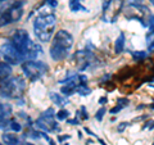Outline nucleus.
I'll list each match as a JSON object with an SVG mask.
<instances>
[{"label": "nucleus", "instance_id": "nucleus-1", "mask_svg": "<svg viewBox=\"0 0 154 145\" xmlns=\"http://www.w3.org/2000/svg\"><path fill=\"white\" fill-rule=\"evenodd\" d=\"M11 42L25 57L26 60H35L38 57V54H41V51H42L41 46L35 44L31 40L30 33L26 30H22V28L16 30L13 32V35L11 37Z\"/></svg>", "mask_w": 154, "mask_h": 145}, {"label": "nucleus", "instance_id": "nucleus-2", "mask_svg": "<svg viewBox=\"0 0 154 145\" xmlns=\"http://www.w3.org/2000/svg\"><path fill=\"white\" fill-rule=\"evenodd\" d=\"M33 33L40 42L50 41L54 36L57 26V16L54 13L41 12L33 19Z\"/></svg>", "mask_w": 154, "mask_h": 145}, {"label": "nucleus", "instance_id": "nucleus-3", "mask_svg": "<svg viewBox=\"0 0 154 145\" xmlns=\"http://www.w3.org/2000/svg\"><path fill=\"white\" fill-rule=\"evenodd\" d=\"M27 89V82L21 76H9L0 80V96L4 99H22Z\"/></svg>", "mask_w": 154, "mask_h": 145}, {"label": "nucleus", "instance_id": "nucleus-4", "mask_svg": "<svg viewBox=\"0 0 154 145\" xmlns=\"http://www.w3.org/2000/svg\"><path fill=\"white\" fill-rule=\"evenodd\" d=\"M21 67L25 77L31 82H36L49 72V66L42 60H25Z\"/></svg>", "mask_w": 154, "mask_h": 145}, {"label": "nucleus", "instance_id": "nucleus-5", "mask_svg": "<svg viewBox=\"0 0 154 145\" xmlns=\"http://www.w3.org/2000/svg\"><path fill=\"white\" fill-rule=\"evenodd\" d=\"M35 125L37 128L45 132H59V125L55 121V110L53 108H48L45 112H42L36 121Z\"/></svg>", "mask_w": 154, "mask_h": 145}, {"label": "nucleus", "instance_id": "nucleus-6", "mask_svg": "<svg viewBox=\"0 0 154 145\" xmlns=\"http://www.w3.org/2000/svg\"><path fill=\"white\" fill-rule=\"evenodd\" d=\"M0 55L4 58V62H7V63L11 66L22 64L23 62L26 60L25 57L16 49V46H14L11 41L4 42V44L0 46Z\"/></svg>", "mask_w": 154, "mask_h": 145}, {"label": "nucleus", "instance_id": "nucleus-7", "mask_svg": "<svg viewBox=\"0 0 154 145\" xmlns=\"http://www.w3.org/2000/svg\"><path fill=\"white\" fill-rule=\"evenodd\" d=\"M51 44L71 50L72 46H73V36H72L68 31L59 30V31H57V33L54 36H53V42Z\"/></svg>", "mask_w": 154, "mask_h": 145}, {"label": "nucleus", "instance_id": "nucleus-8", "mask_svg": "<svg viewBox=\"0 0 154 145\" xmlns=\"http://www.w3.org/2000/svg\"><path fill=\"white\" fill-rule=\"evenodd\" d=\"M12 116H13V108L11 104L8 103L0 104V130L9 128Z\"/></svg>", "mask_w": 154, "mask_h": 145}, {"label": "nucleus", "instance_id": "nucleus-9", "mask_svg": "<svg viewBox=\"0 0 154 145\" xmlns=\"http://www.w3.org/2000/svg\"><path fill=\"white\" fill-rule=\"evenodd\" d=\"M49 54H50V58L53 60L55 62H62L68 58L69 55V50L68 49H64V48H60L58 45H54L51 44L50 45V49H49Z\"/></svg>", "mask_w": 154, "mask_h": 145}, {"label": "nucleus", "instance_id": "nucleus-10", "mask_svg": "<svg viewBox=\"0 0 154 145\" xmlns=\"http://www.w3.org/2000/svg\"><path fill=\"white\" fill-rule=\"evenodd\" d=\"M2 140L5 145H25V139L18 136L17 132L13 134V132H4L2 135Z\"/></svg>", "mask_w": 154, "mask_h": 145}, {"label": "nucleus", "instance_id": "nucleus-11", "mask_svg": "<svg viewBox=\"0 0 154 145\" xmlns=\"http://www.w3.org/2000/svg\"><path fill=\"white\" fill-rule=\"evenodd\" d=\"M49 98H50V100L53 101V103H54L57 107H59V108H64L67 104H69V101H68V99H67L66 96L58 94V93H54V91H50L49 93Z\"/></svg>", "mask_w": 154, "mask_h": 145}, {"label": "nucleus", "instance_id": "nucleus-12", "mask_svg": "<svg viewBox=\"0 0 154 145\" xmlns=\"http://www.w3.org/2000/svg\"><path fill=\"white\" fill-rule=\"evenodd\" d=\"M77 85H79V82H77V81H72V82H68V84L62 85V88H60L62 95L66 96V98H68V96H72L73 94H76Z\"/></svg>", "mask_w": 154, "mask_h": 145}, {"label": "nucleus", "instance_id": "nucleus-13", "mask_svg": "<svg viewBox=\"0 0 154 145\" xmlns=\"http://www.w3.org/2000/svg\"><path fill=\"white\" fill-rule=\"evenodd\" d=\"M125 45H126V35L125 32H119L118 37L114 41V53L116 54H121L125 50Z\"/></svg>", "mask_w": 154, "mask_h": 145}, {"label": "nucleus", "instance_id": "nucleus-14", "mask_svg": "<svg viewBox=\"0 0 154 145\" xmlns=\"http://www.w3.org/2000/svg\"><path fill=\"white\" fill-rule=\"evenodd\" d=\"M69 11L77 13V12H89V9L81 4V0H68Z\"/></svg>", "mask_w": 154, "mask_h": 145}, {"label": "nucleus", "instance_id": "nucleus-15", "mask_svg": "<svg viewBox=\"0 0 154 145\" xmlns=\"http://www.w3.org/2000/svg\"><path fill=\"white\" fill-rule=\"evenodd\" d=\"M12 72L13 71L11 64H8L7 62H0V80L12 76Z\"/></svg>", "mask_w": 154, "mask_h": 145}, {"label": "nucleus", "instance_id": "nucleus-16", "mask_svg": "<svg viewBox=\"0 0 154 145\" xmlns=\"http://www.w3.org/2000/svg\"><path fill=\"white\" fill-rule=\"evenodd\" d=\"M130 54L132 55V59L134 62H141L144 59H146L148 57V53L145 50H139V51H134V50H128Z\"/></svg>", "mask_w": 154, "mask_h": 145}, {"label": "nucleus", "instance_id": "nucleus-17", "mask_svg": "<svg viewBox=\"0 0 154 145\" xmlns=\"http://www.w3.org/2000/svg\"><path fill=\"white\" fill-rule=\"evenodd\" d=\"M76 93L80 96H89L91 93H93V90H91L88 85H77Z\"/></svg>", "mask_w": 154, "mask_h": 145}, {"label": "nucleus", "instance_id": "nucleus-18", "mask_svg": "<svg viewBox=\"0 0 154 145\" xmlns=\"http://www.w3.org/2000/svg\"><path fill=\"white\" fill-rule=\"evenodd\" d=\"M69 112L67 109H64V108H60L58 112H55V118L58 119V121H66L67 118H69Z\"/></svg>", "mask_w": 154, "mask_h": 145}, {"label": "nucleus", "instance_id": "nucleus-19", "mask_svg": "<svg viewBox=\"0 0 154 145\" xmlns=\"http://www.w3.org/2000/svg\"><path fill=\"white\" fill-rule=\"evenodd\" d=\"M76 118L82 119V121H88L89 119V113H88V110H86L85 105H82V107L80 108V110H77L76 112Z\"/></svg>", "mask_w": 154, "mask_h": 145}, {"label": "nucleus", "instance_id": "nucleus-20", "mask_svg": "<svg viewBox=\"0 0 154 145\" xmlns=\"http://www.w3.org/2000/svg\"><path fill=\"white\" fill-rule=\"evenodd\" d=\"M9 128L12 130L13 132H21L22 131V125L18 122L17 119H14V118H12L11 119V123H9Z\"/></svg>", "mask_w": 154, "mask_h": 145}, {"label": "nucleus", "instance_id": "nucleus-21", "mask_svg": "<svg viewBox=\"0 0 154 145\" xmlns=\"http://www.w3.org/2000/svg\"><path fill=\"white\" fill-rule=\"evenodd\" d=\"M25 136H30L33 140H38V139H41V131H37V130L30 128L28 134H25Z\"/></svg>", "mask_w": 154, "mask_h": 145}, {"label": "nucleus", "instance_id": "nucleus-22", "mask_svg": "<svg viewBox=\"0 0 154 145\" xmlns=\"http://www.w3.org/2000/svg\"><path fill=\"white\" fill-rule=\"evenodd\" d=\"M107 113V109H105V107H102L100 109L96 110V113H95V118L99 121V122H102L103 118H104V114Z\"/></svg>", "mask_w": 154, "mask_h": 145}, {"label": "nucleus", "instance_id": "nucleus-23", "mask_svg": "<svg viewBox=\"0 0 154 145\" xmlns=\"http://www.w3.org/2000/svg\"><path fill=\"white\" fill-rule=\"evenodd\" d=\"M117 104L121 105V107L125 109L126 107H128V105H130V100L127 98H118L117 99Z\"/></svg>", "mask_w": 154, "mask_h": 145}, {"label": "nucleus", "instance_id": "nucleus-24", "mask_svg": "<svg viewBox=\"0 0 154 145\" xmlns=\"http://www.w3.org/2000/svg\"><path fill=\"white\" fill-rule=\"evenodd\" d=\"M130 125L131 123H128V122H121V123H118V126H117V131L118 134H123L125 132V130H126Z\"/></svg>", "mask_w": 154, "mask_h": 145}, {"label": "nucleus", "instance_id": "nucleus-25", "mask_svg": "<svg viewBox=\"0 0 154 145\" xmlns=\"http://www.w3.org/2000/svg\"><path fill=\"white\" fill-rule=\"evenodd\" d=\"M143 130H149V131L154 130V119H149V121H146V122L143 125Z\"/></svg>", "mask_w": 154, "mask_h": 145}, {"label": "nucleus", "instance_id": "nucleus-26", "mask_svg": "<svg viewBox=\"0 0 154 145\" xmlns=\"http://www.w3.org/2000/svg\"><path fill=\"white\" fill-rule=\"evenodd\" d=\"M122 109H123V108L121 107V105H118V104H117V105H114L113 108H110V109H109V114H112V116H114V114H118V113L121 112Z\"/></svg>", "mask_w": 154, "mask_h": 145}, {"label": "nucleus", "instance_id": "nucleus-27", "mask_svg": "<svg viewBox=\"0 0 154 145\" xmlns=\"http://www.w3.org/2000/svg\"><path fill=\"white\" fill-rule=\"evenodd\" d=\"M77 81H79V85H88L89 79L86 75H79V80Z\"/></svg>", "mask_w": 154, "mask_h": 145}, {"label": "nucleus", "instance_id": "nucleus-28", "mask_svg": "<svg viewBox=\"0 0 154 145\" xmlns=\"http://www.w3.org/2000/svg\"><path fill=\"white\" fill-rule=\"evenodd\" d=\"M44 3H45L49 8H51V9H55V8L58 7V0H45Z\"/></svg>", "mask_w": 154, "mask_h": 145}, {"label": "nucleus", "instance_id": "nucleus-29", "mask_svg": "<svg viewBox=\"0 0 154 145\" xmlns=\"http://www.w3.org/2000/svg\"><path fill=\"white\" fill-rule=\"evenodd\" d=\"M148 26H149V30H150L149 33H150V35H154V14L149 18V25Z\"/></svg>", "mask_w": 154, "mask_h": 145}, {"label": "nucleus", "instance_id": "nucleus-30", "mask_svg": "<svg viewBox=\"0 0 154 145\" xmlns=\"http://www.w3.org/2000/svg\"><path fill=\"white\" fill-rule=\"evenodd\" d=\"M66 121H67V123L72 125V126H77V125H80V119H79V118H72V119L67 118Z\"/></svg>", "mask_w": 154, "mask_h": 145}, {"label": "nucleus", "instance_id": "nucleus-31", "mask_svg": "<svg viewBox=\"0 0 154 145\" xmlns=\"http://www.w3.org/2000/svg\"><path fill=\"white\" fill-rule=\"evenodd\" d=\"M68 139H71V135H59V136H58V141L62 144L64 140H68Z\"/></svg>", "mask_w": 154, "mask_h": 145}, {"label": "nucleus", "instance_id": "nucleus-32", "mask_svg": "<svg viewBox=\"0 0 154 145\" xmlns=\"http://www.w3.org/2000/svg\"><path fill=\"white\" fill-rule=\"evenodd\" d=\"M149 118V114H144V116H139V117H135L134 118V122H139V121H144Z\"/></svg>", "mask_w": 154, "mask_h": 145}, {"label": "nucleus", "instance_id": "nucleus-33", "mask_svg": "<svg viewBox=\"0 0 154 145\" xmlns=\"http://www.w3.org/2000/svg\"><path fill=\"white\" fill-rule=\"evenodd\" d=\"M148 50L149 51H154V39L153 40H148Z\"/></svg>", "mask_w": 154, "mask_h": 145}, {"label": "nucleus", "instance_id": "nucleus-34", "mask_svg": "<svg viewBox=\"0 0 154 145\" xmlns=\"http://www.w3.org/2000/svg\"><path fill=\"white\" fill-rule=\"evenodd\" d=\"M84 131H85L86 134H88V135H90V136H93V137H95V139H96V137H98V135H96V134H94V132H93V131H91V130H90V128H88V127H85V128H84Z\"/></svg>", "mask_w": 154, "mask_h": 145}, {"label": "nucleus", "instance_id": "nucleus-35", "mask_svg": "<svg viewBox=\"0 0 154 145\" xmlns=\"http://www.w3.org/2000/svg\"><path fill=\"white\" fill-rule=\"evenodd\" d=\"M98 103H99L100 105H104V104H107V103H108V98H107V96H102V98L99 99V101H98Z\"/></svg>", "mask_w": 154, "mask_h": 145}, {"label": "nucleus", "instance_id": "nucleus-36", "mask_svg": "<svg viewBox=\"0 0 154 145\" xmlns=\"http://www.w3.org/2000/svg\"><path fill=\"white\" fill-rule=\"evenodd\" d=\"M144 0H128V4H143Z\"/></svg>", "mask_w": 154, "mask_h": 145}, {"label": "nucleus", "instance_id": "nucleus-37", "mask_svg": "<svg viewBox=\"0 0 154 145\" xmlns=\"http://www.w3.org/2000/svg\"><path fill=\"white\" fill-rule=\"evenodd\" d=\"M109 79H110V75H108V73H107V75H104V76H103V79H102V82H104L105 80H109Z\"/></svg>", "mask_w": 154, "mask_h": 145}, {"label": "nucleus", "instance_id": "nucleus-38", "mask_svg": "<svg viewBox=\"0 0 154 145\" xmlns=\"http://www.w3.org/2000/svg\"><path fill=\"white\" fill-rule=\"evenodd\" d=\"M96 140H98V141H99L100 144H102V145H108L107 143H105V141H104V140H103V139H100V137H96Z\"/></svg>", "mask_w": 154, "mask_h": 145}, {"label": "nucleus", "instance_id": "nucleus-39", "mask_svg": "<svg viewBox=\"0 0 154 145\" xmlns=\"http://www.w3.org/2000/svg\"><path fill=\"white\" fill-rule=\"evenodd\" d=\"M145 107H148V105H145V104H140V105H137V107H136V109H137V110H140V109H144Z\"/></svg>", "mask_w": 154, "mask_h": 145}, {"label": "nucleus", "instance_id": "nucleus-40", "mask_svg": "<svg viewBox=\"0 0 154 145\" xmlns=\"http://www.w3.org/2000/svg\"><path fill=\"white\" fill-rule=\"evenodd\" d=\"M48 143H49L50 145H57V144H55V141H54V140H51V139H50V140H49V141H48Z\"/></svg>", "mask_w": 154, "mask_h": 145}, {"label": "nucleus", "instance_id": "nucleus-41", "mask_svg": "<svg viewBox=\"0 0 154 145\" xmlns=\"http://www.w3.org/2000/svg\"><path fill=\"white\" fill-rule=\"evenodd\" d=\"M90 144H93V140H88L86 141V145H90Z\"/></svg>", "mask_w": 154, "mask_h": 145}, {"label": "nucleus", "instance_id": "nucleus-42", "mask_svg": "<svg viewBox=\"0 0 154 145\" xmlns=\"http://www.w3.org/2000/svg\"><path fill=\"white\" fill-rule=\"evenodd\" d=\"M149 108H150L152 110H154V103H153V104H150V105H149Z\"/></svg>", "mask_w": 154, "mask_h": 145}, {"label": "nucleus", "instance_id": "nucleus-43", "mask_svg": "<svg viewBox=\"0 0 154 145\" xmlns=\"http://www.w3.org/2000/svg\"><path fill=\"white\" fill-rule=\"evenodd\" d=\"M77 134H79V137L80 139H82V132H77Z\"/></svg>", "mask_w": 154, "mask_h": 145}, {"label": "nucleus", "instance_id": "nucleus-44", "mask_svg": "<svg viewBox=\"0 0 154 145\" xmlns=\"http://www.w3.org/2000/svg\"><path fill=\"white\" fill-rule=\"evenodd\" d=\"M25 145H35V144H32V143H26Z\"/></svg>", "mask_w": 154, "mask_h": 145}, {"label": "nucleus", "instance_id": "nucleus-45", "mask_svg": "<svg viewBox=\"0 0 154 145\" xmlns=\"http://www.w3.org/2000/svg\"><path fill=\"white\" fill-rule=\"evenodd\" d=\"M149 2H150V3L153 4V5H154V0H149Z\"/></svg>", "mask_w": 154, "mask_h": 145}, {"label": "nucleus", "instance_id": "nucleus-46", "mask_svg": "<svg viewBox=\"0 0 154 145\" xmlns=\"http://www.w3.org/2000/svg\"><path fill=\"white\" fill-rule=\"evenodd\" d=\"M3 2H4V0H0V3H3Z\"/></svg>", "mask_w": 154, "mask_h": 145}, {"label": "nucleus", "instance_id": "nucleus-47", "mask_svg": "<svg viewBox=\"0 0 154 145\" xmlns=\"http://www.w3.org/2000/svg\"><path fill=\"white\" fill-rule=\"evenodd\" d=\"M63 145H69V144H67V143H66V144H63Z\"/></svg>", "mask_w": 154, "mask_h": 145}, {"label": "nucleus", "instance_id": "nucleus-48", "mask_svg": "<svg viewBox=\"0 0 154 145\" xmlns=\"http://www.w3.org/2000/svg\"><path fill=\"white\" fill-rule=\"evenodd\" d=\"M0 145H3V144H2V143H0Z\"/></svg>", "mask_w": 154, "mask_h": 145}, {"label": "nucleus", "instance_id": "nucleus-49", "mask_svg": "<svg viewBox=\"0 0 154 145\" xmlns=\"http://www.w3.org/2000/svg\"><path fill=\"white\" fill-rule=\"evenodd\" d=\"M153 145H154V141H153Z\"/></svg>", "mask_w": 154, "mask_h": 145}, {"label": "nucleus", "instance_id": "nucleus-50", "mask_svg": "<svg viewBox=\"0 0 154 145\" xmlns=\"http://www.w3.org/2000/svg\"><path fill=\"white\" fill-rule=\"evenodd\" d=\"M103 2H104V0H103Z\"/></svg>", "mask_w": 154, "mask_h": 145}]
</instances>
